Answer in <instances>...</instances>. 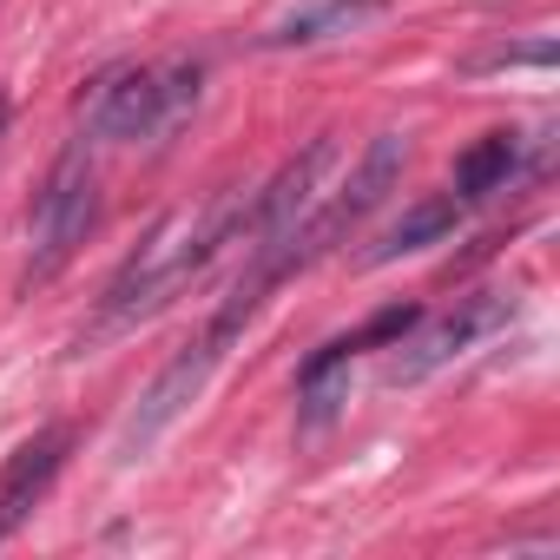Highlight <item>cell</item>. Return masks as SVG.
Wrapping results in <instances>:
<instances>
[{
    "label": "cell",
    "mask_w": 560,
    "mask_h": 560,
    "mask_svg": "<svg viewBox=\"0 0 560 560\" xmlns=\"http://www.w3.org/2000/svg\"><path fill=\"white\" fill-rule=\"evenodd\" d=\"M237 218H244V191H218V198H205V205L165 211V218L145 231V244L119 264V277L106 284L100 317H93L86 337L100 343V337H119V330L159 317L211 257H224V250L237 244Z\"/></svg>",
    "instance_id": "obj_1"
},
{
    "label": "cell",
    "mask_w": 560,
    "mask_h": 560,
    "mask_svg": "<svg viewBox=\"0 0 560 560\" xmlns=\"http://www.w3.org/2000/svg\"><path fill=\"white\" fill-rule=\"evenodd\" d=\"M205 93V67L198 60H172V67H126L93 93L86 132L113 139V145H139V139H165Z\"/></svg>",
    "instance_id": "obj_2"
},
{
    "label": "cell",
    "mask_w": 560,
    "mask_h": 560,
    "mask_svg": "<svg viewBox=\"0 0 560 560\" xmlns=\"http://www.w3.org/2000/svg\"><path fill=\"white\" fill-rule=\"evenodd\" d=\"M93 224H100V178H93L86 139H73V145L54 159V172H47V185H40V198H34V264H27L21 284H27V291L54 284V277L73 264V250L86 244Z\"/></svg>",
    "instance_id": "obj_3"
},
{
    "label": "cell",
    "mask_w": 560,
    "mask_h": 560,
    "mask_svg": "<svg viewBox=\"0 0 560 560\" xmlns=\"http://www.w3.org/2000/svg\"><path fill=\"white\" fill-rule=\"evenodd\" d=\"M508 317H514V298H508V291H475V298H462L448 317H422V324L396 343V357L383 363V383H396V389L429 383L442 363H455L462 350H475L481 337H494Z\"/></svg>",
    "instance_id": "obj_4"
},
{
    "label": "cell",
    "mask_w": 560,
    "mask_h": 560,
    "mask_svg": "<svg viewBox=\"0 0 560 560\" xmlns=\"http://www.w3.org/2000/svg\"><path fill=\"white\" fill-rule=\"evenodd\" d=\"M218 357H224V343L211 337V330H198L159 376H152V389L139 396V409L126 416V429H119V462L132 468V462H145L152 455V442L198 402V389L211 383V370H218Z\"/></svg>",
    "instance_id": "obj_5"
},
{
    "label": "cell",
    "mask_w": 560,
    "mask_h": 560,
    "mask_svg": "<svg viewBox=\"0 0 560 560\" xmlns=\"http://www.w3.org/2000/svg\"><path fill=\"white\" fill-rule=\"evenodd\" d=\"M337 165V139L330 132H317L304 152H291L284 165H277V178L270 185H257V191H244V218H237V244L244 250H257V244H277L311 205H317V185H324V172Z\"/></svg>",
    "instance_id": "obj_6"
},
{
    "label": "cell",
    "mask_w": 560,
    "mask_h": 560,
    "mask_svg": "<svg viewBox=\"0 0 560 560\" xmlns=\"http://www.w3.org/2000/svg\"><path fill=\"white\" fill-rule=\"evenodd\" d=\"M67 448H73V429H67V422H54V429H40L34 442L14 448V462L0 468V540H8V534L40 508V494H47L54 475L67 468Z\"/></svg>",
    "instance_id": "obj_7"
},
{
    "label": "cell",
    "mask_w": 560,
    "mask_h": 560,
    "mask_svg": "<svg viewBox=\"0 0 560 560\" xmlns=\"http://www.w3.org/2000/svg\"><path fill=\"white\" fill-rule=\"evenodd\" d=\"M383 14H389V0H317V8H298V14H284V21H270V27L257 34V47H264V54L330 47V40L363 34V27L383 21Z\"/></svg>",
    "instance_id": "obj_8"
},
{
    "label": "cell",
    "mask_w": 560,
    "mask_h": 560,
    "mask_svg": "<svg viewBox=\"0 0 560 560\" xmlns=\"http://www.w3.org/2000/svg\"><path fill=\"white\" fill-rule=\"evenodd\" d=\"M521 172H527V139L521 132H488V139H475L455 159V198L462 205H481V198L508 191Z\"/></svg>",
    "instance_id": "obj_9"
},
{
    "label": "cell",
    "mask_w": 560,
    "mask_h": 560,
    "mask_svg": "<svg viewBox=\"0 0 560 560\" xmlns=\"http://www.w3.org/2000/svg\"><path fill=\"white\" fill-rule=\"evenodd\" d=\"M350 363H357V343L350 337H330L317 357L298 363V402H304V429H330L337 409L350 402Z\"/></svg>",
    "instance_id": "obj_10"
},
{
    "label": "cell",
    "mask_w": 560,
    "mask_h": 560,
    "mask_svg": "<svg viewBox=\"0 0 560 560\" xmlns=\"http://www.w3.org/2000/svg\"><path fill=\"white\" fill-rule=\"evenodd\" d=\"M462 211H468V205H462L455 191H442V198H416V205H409V211H402V218H396L383 237H376V250H370L363 264L376 270V264H396V257H409V250H429V244L455 237Z\"/></svg>",
    "instance_id": "obj_11"
},
{
    "label": "cell",
    "mask_w": 560,
    "mask_h": 560,
    "mask_svg": "<svg viewBox=\"0 0 560 560\" xmlns=\"http://www.w3.org/2000/svg\"><path fill=\"white\" fill-rule=\"evenodd\" d=\"M422 317H429L422 304H383V311H376L363 330H350V343H357V350H396V343H402V337H409Z\"/></svg>",
    "instance_id": "obj_12"
},
{
    "label": "cell",
    "mask_w": 560,
    "mask_h": 560,
    "mask_svg": "<svg viewBox=\"0 0 560 560\" xmlns=\"http://www.w3.org/2000/svg\"><path fill=\"white\" fill-rule=\"evenodd\" d=\"M488 67H553V40H534V47H501V54L475 60V73H488Z\"/></svg>",
    "instance_id": "obj_13"
},
{
    "label": "cell",
    "mask_w": 560,
    "mask_h": 560,
    "mask_svg": "<svg viewBox=\"0 0 560 560\" xmlns=\"http://www.w3.org/2000/svg\"><path fill=\"white\" fill-rule=\"evenodd\" d=\"M8 126H14V100L0 93V139H8Z\"/></svg>",
    "instance_id": "obj_14"
}]
</instances>
